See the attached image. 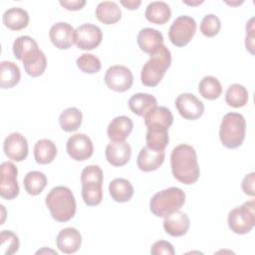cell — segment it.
<instances>
[{
	"label": "cell",
	"mask_w": 255,
	"mask_h": 255,
	"mask_svg": "<svg viewBox=\"0 0 255 255\" xmlns=\"http://www.w3.org/2000/svg\"><path fill=\"white\" fill-rule=\"evenodd\" d=\"M170 166L174 178L183 184H193L200 176L196 151L187 143H180L172 149Z\"/></svg>",
	"instance_id": "cell-1"
},
{
	"label": "cell",
	"mask_w": 255,
	"mask_h": 255,
	"mask_svg": "<svg viewBox=\"0 0 255 255\" xmlns=\"http://www.w3.org/2000/svg\"><path fill=\"white\" fill-rule=\"evenodd\" d=\"M14 57L21 61L25 72L33 77L43 75L47 67V59L37 42L30 36H20L15 39L12 46Z\"/></svg>",
	"instance_id": "cell-2"
},
{
	"label": "cell",
	"mask_w": 255,
	"mask_h": 255,
	"mask_svg": "<svg viewBox=\"0 0 255 255\" xmlns=\"http://www.w3.org/2000/svg\"><path fill=\"white\" fill-rule=\"evenodd\" d=\"M51 216L58 222H67L76 213V200L72 190L63 185L52 188L45 199Z\"/></svg>",
	"instance_id": "cell-3"
},
{
	"label": "cell",
	"mask_w": 255,
	"mask_h": 255,
	"mask_svg": "<svg viewBox=\"0 0 255 255\" xmlns=\"http://www.w3.org/2000/svg\"><path fill=\"white\" fill-rule=\"evenodd\" d=\"M171 64V54L166 46L162 45L160 49L149 56L148 61L143 65L140 72L142 85L146 87H155L162 80L164 74Z\"/></svg>",
	"instance_id": "cell-4"
},
{
	"label": "cell",
	"mask_w": 255,
	"mask_h": 255,
	"mask_svg": "<svg viewBox=\"0 0 255 255\" xmlns=\"http://www.w3.org/2000/svg\"><path fill=\"white\" fill-rule=\"evenodd\" d=\"M185 202V193L179 187H168L156 192L149 201V209L156 217H165L179 210Z\"/></svg>",
	"instance_id": "cell-5"
},
{
	"label": "cell",
	"mask_w": 255,
	"mask_h": 255,
	"mask_svg": "<svg viewBox=\"0 0 255 255\" xmlns=\"http://www.w3.org/2000/svg\"><path fill=\"white\" fill-rule=\"evenodd\" d=\"M246 121L239 113L226 114L220 124L219 138L227 148L239 147L245 138Z\"/></svg>",
	"instance_id": "cell-6"
},
{
	"label": "cell",
	"mask_w": 255,
	"mask_h": 255,
	"mask_svg": "<svg viewBox=\"0 0 255 255\" xmlns=\"http://www.w3.org/2000/svg\"><path fill=\"white\" fill-rule=\"evenodd\" d=\"M230 230L236 234L249 233L255 225V201L254 199L244 202L233 208L227 218Z\"/></svg>",
	"instance_id": "cell-7"
},
{
	"label": "cell",
	"mask_w": 255,
	"mask_h": 255,
	"mask_svg": "<svg viewBox=\"0 0 255 255\" xmlns=\"http://www.w3.org/2000/svg\"><path fill=\"white\" fill-rule=\"evenodd\" d=\"M196 32L195 20L187 15L178 16L170 25L168 30V38L176 47L186 46Z\"/></svg>",
	"instance_id": "cell-8"
},
{
	"label": "cell",
	"mask_w": 255,
	"mask_h": 255,
	"mask_svg": "<svg viewBox=\"0 0 255 255\" xmlns=\"http://www.w3.org/2000/svg\"><path fill=\"white\" fill-rule=\"evenodd\" d=\"M104 81L109 89L118 93H123L131 88L133 76L128 67L114 65L107 70Z\"/></svg>",
	"instance_id": "cell-9"
},
{
	"label": "cell",
	"mask_w": 255,
	"mask_h": 255,
	"mask_svg": "<svg viewBox=\"0 0 255 255\" xmlns=\"http://www.w3.org/2000/svg\"><path fill=\"white\" fill-rule=\"evenodd\" d=\"M102 40L103 32L95 24L85 23L75 29L74 44L81 50H93L101 44Z\"/></svg>",
	"instance_id": "cell-10"
},
{
	"label": "cell",
	"mask_w": 255,
	"mask_h": 255,
	"mask_svg": "<svg viewBox=\"0 0 255 255\" xmlns=\"http://www.w3.org/2000/svg\"><path fill=\"white\" fill-rule=\"evenodd\" d=\"M0 175V195L2 198L12 200L19 194V184L17 180L18 169L11 161L1 163Z\"/></svg>",
	"instance_id": "cell-11"
},
{
	"label": "cell",
	"mask_w": 255,
	"mask_h": 255,
	"mask_svg": "<svg viewBox=\"0 0 255 255\" xmlns=\"http://www.w3.org/2000/svg\"><path fill=\"white\" fill-rule=\"evenodd\" d=\"M66 150L72 159L84 161L93 155L94 144L88 135L84 133H75L68 138Z\"/></svg>",
	"instance_id": "cell-12"
},
{
	"label": "cell",
	"mask_w": 255,
	"mask_h": 255,
	"mask_svg": "<svg viewBox=\"0 0 255 255\" xmlns=\"http://www.w3.org/2000/svg\"><path fill=\"white\" fill-rule=\"evenodd\" d=\"M175 107L179 115L188 121H195L204 113V104L191 93H183L177 96Z\"/></svg>",
	"instance_id": "cell-13"
},
{
	"label": "cell",
	"mask_w": 255,
	"mask_h": 255,
	"mask_svg": "<svg viewBox=\"0 0 255 255\" xmlns=\"http://www.w3.org/2000/svg\"><path fill=\"white\" fill-rule=\"evenodd\" d=\"M5 155L14 161H23L28 155V141L20 132H12L3 142Z\"/></svg>",
	"instance_id": "cell-14"
},
{
	"label": "cell",
	"mask_w": 255,
	"mask_h": 255,
	"mask_svg": "<svg viewBox=\"0 0 255 255\" xmlns=\"http://www.w3.org/2000/svg\"><path fill=\"white\" fill-rule=\"evenodd\" d=\"M74 34L75 29L67 22H58L49 31L52 44L60 50H67L72 47L74 44Z\"/></svg>",
	"instance_id": "cell-15"
},
{
	"label": "cell",
	"mask_w": 255,
	"mask_h": 255,
	"mask_svg": "<svg viewBox=\"0 0 255 255\" xmlns=\"http://www.w3.org/2000/svg\"><path fill=\"white\" fill-rule=\"evenodd\" d=\"M106 158L113 166L127 164L131 156V147L126 141H111L105 150Z\"/></svg>",
	"instance_id": "cell-16"
},
{
	"label": "cell",
	"mask_w": 255,
	"mask_h": 255,
	"mask_svg": "<svg viewBox=\"0 0 255 255\" xmlns=\"http://www.w3.org/2000/svg\"><path fill=\"white\" fill-rule=\"evenodd\" d=\"M58 249L65 254H73L77 252L82 245V235L78 229L67 227L62 229L56 238Z\"/></svg>",
	"instance_id": "cell-17"
},
{
	"label": "cell",
	"mask_w": 255,
	"mask_h": 255,
	"mask_svg": "<svg viewBox=\"0 0 255 255\" xmlns=\"http://www.w3.org/2000/svg\"><path fill=\"white\" fill-rule=\"evenodd\" d=\"M136 42L140 50L150 56L156 53L163 45V36L155 29L143 28L138 32Z\"/></svg>",
	"instance_id": "cell-18"
},
{
	"label": "cell",
	"mask_w": 255,
	"mask_h": 255,
	"mask_svg": "<svg viewBox=\"0 0 255 255\" xmlns=\"http://www.w3.org/2000/svg\"><path fill=\"white\" fill-rule=\"evenodd\" d=\"M162 225L167 234L172 237H180L187 233L190 221L186 213L177 210L165 216Z\"/></svg>",
	"instance_id": "cell-19"
},
{
	"label": "cell",
	"mask_w": 255,
	"mask_h": 255,
	"mask_svg": "<svg viewBox=\"0 0 255 255\" xmlns=\"http://www.w3.org/2000/svg\"><path fill=\"white\" fill-rule=\"evenodd\" d=\"M146 128V146L153 150H164L169 142L168 128L155 123L147 125Z\"/></svg>",
	"instance_id": "cell-20"
},
{
	"label": "cell",
	"mask_w": 255,
	"mask_h": 255,
	"mask_svg": "<svg viewBox=\"0 0 255 255\" xmlns=\"http://www.w3.org/2000/svg\"><path fill=\"white\" fill-rule=\"evenodd\" d=\"M164 150H153L147 146H144L137 154L136 164L140 170L149 172L160 167L164 161Z\"/></svg>",
	"instance_id": "cell-21"
},
{
	"label": "cell",
	"mask_w": 255,
	"mask_h": 255,
	"mask_svg": "<svg viewBox=\"0 0 255 255\" xmlns=\"http://www.w3.org/2000/svg\"><path fill=\"white\" fill-rule=\"evenodd\" d=\"M133 128L132 121L126 116L116 117L109 124L107 132L112 141H124L130 134Z\"/></svg>",
	"instance_id": "cell-22"
},
{
	"label": "cell",
	"mask_w": 255,
	"mask_h": 255,
	"mask_svg": "<svg viewBox=\"0 0 255 255\" xmlns=\"http://www.w3.org/2000/svg\"><path fill=\"white\" fill-rule=\"evenodd\" d=\"M3 24L10 30L19 31L26 28L29 24L28 12L20 7H12L7 9L2 16Z\"/></svg>",
	"instance_id": "cell-23"
},
{
	"label": "cell",
	"mask_w": 255,
	"mask_h": 255,
	"mask_svg": "<svg viewBox=\"0 0 255 255\" xmlns=\"http://www.w3.org/2000/svg\"><path fill=\"white\" fill-rule=\"evenodd\" d=\"M97 19L105 25H112L119 22L122 18V10L118 3L114 1L100 2L96 8Z\"/></svg>",
	"instance_id": "cell-24"
},
{
	"label": "cell",
	"mask_w": 255,
	"mask_h": 255,
	"mask_svg": "<svg viewBox=\"0 0 255 255\" xmlns=\"http://www.w3.org/2000/svg\"><path fill=\"white\" fill-rule=\"evenodd\" d=\"M144 16L150 23L163 25L170 19L171 10L167 3L163 1H153L147 5Z\"/></svg>",
	"instance_id": "cell-25"
},
{
	"label": "cell",
	"mask_w": 255,
	"mask_h": 255,
	"mask_svg": "<svg viewBox=\"0 0 255 255\" xmlns=\"http://www.w3.org/2000/svg\"><path fill=\"white\" fill-rule=\"evenodd\" d=\"M128 104L129 110L139 117H143L150 110L157 106L156 99L152 95L145 93H136L132 95L129 98Z\"/></svg>",
	"instance_id": "cell-26"
},
{
	"label": "cell",
	"mask_w": 255,
	"mask_h": 255,
	"mask_svg": "<svg viewBox=\"0 0 255 255\" xmlns=\"http://www.w3.org/2000/svg\"><path fill=\"white\" fill-rule=\"evenodd\" d=\"M21 78L20 69L14 62L2 61L0 64V87L11 89L15 87Z\"/></svg>",
	"instance_id": "cell-27"
},
{
	"label": "cell",
	"mask_w": 255,
	"mask_h": 255,
	"mask_svg": "<svg viewBox=\"0 0 255 255\" xmlns=\"http://www.w3.org/2000/svg\"><path fill=\"white\" fill-rule=\"evenodd\" d=\"M112 198L120 203L128 201L133 195V186L126 178H115L109 184Z\"/></svg>",
	"instance_id": "cell-28"
},
{
	"label": "cell",
	"mask_w": 255,
	"mask_h": 255,
	"mask_svg": "<svg viewBox=\"0 0 255 255\" xmlns=\"http://www.w3.org/2000/svg\"><path fill=\"white\" fill-rule=\"evenodd\" d=\"M57 155V147L54 141L48 138L38 140L34 145V157L39 164L51 163Z\"/></svg>",
	"instance_id": "cell-29"
},
{
	"label": "cell",
	"mask_w": 255,
	"mask_h": 255,
	"mask_svg": "<svg viewBox=\"0 0 255 255\" xmlns=\"http://www.w3.org/2000/svg\"><path fill=\"white\" fill-rule=\"evenodd\" d=\"M83 121V114L77 108H68L64 110L59 117V124L63 130L67 132L77 130Z\"/></svg>",
	"instance_id": "cell-30"
},
{
	"label": "cell",
	"mask_w": 255,
	"mask_h": 255,
	"mask_svg": "<svg viewBox=\"0 0 255 255\" xmlns=\"http://www.w3.org/2000/svg\"><path fill=\"white\" fill-rule=\"evenodd\" d=\"M46 175L38 170H32L26 173L23 179L24 188L30 195H38L47 185Z\"/></svg>",
	"instance_id": "cell-31"
},
{
	"label": "cell",
	"mask_w": 255,
	"mask_h": 255,
	"mask_svg": "<svg viewBox=\"0 0 255 255\" xmlns=\"http://www.w3.org/2000/svg\"><path fill=\"white\" fill-rule=\"evenodd\" d=\"M199 94L206 100H216L222 94V86L219 80L213 76L203 77L198 84Z\"/></svg>",
	"instance_id": "cell-32"
},
{
	"label": "cell",
	"mask_w": 255,
	"mask_h": 255,
	"mask_svg": "<svg viewBox=\"0 0 255 255\" xmlns=\"http://www.w3.org/2000/svg\"><path fill=\"white\" fill-rule=\"evenodd\" d=\"M249 99L247 89L240 84H232L225 93V102L232 108L244 107Z\"/></svg>",
	"instance_id": "cell-33"
},
{
	"label": "cell",
	"mask_w": 255,
	"mask_h": 255,
	"mask_svg": "<svg viewBox=\"0 0 255 255\" xmlns=\"http://www.w3.org/2000/svg\"><path fill=\"white\" fill-rule=\"evenodd\" d=\"M145 126L149 124H160L165 126L166 128H170L173 123V116L169 109L166 107H158L156 106L152 110H150L143 117Z\"/></svg>",
	"instance_id": "cell-34"
},
{
	"label": "cell",
	"mask_w": 255,
	"mask_h": 255,
	"mask_svg": "<svg viewBox=\"0 0 255 255\" xmlns=\"http://www.w3.org/2000/svg\"><path fill=\"white\" fill-rule=\"evenodd\" d=\"M20 242L18 236L10 230H3L0 233V253L2 255H12L19 249Z\"/></svg>",
	"instance_id": "cell-35"
},
{
	"label": "cell",
	"mask_w": 255,
	"mask_h": 255,
	"mask_svg": "<svg viewBox=\"0 0 255 255\" xmlns=\"http://www.w3.org/2000/svg\"><path fill=\"white\" fill-rule=\"evenodd\" d=\"M103 184L82 185V197L86 205L97 206L103 200Z\"/></svg>",
	"instance_id": "cell-36"
},
{
	"label": "cell",
	"mask_w": 255,
	"mask_h": 255,
	"mask_svg": "<svg viewBox=\"0 0 255 255\" xmlns=\"http://www.w3.org/2000/svg\"><path fill=\"white\" fill-rule=\"evenodd\" d=\"M76 64L77 67L86 74H96L102 68L101 60L97 56L89 53L82 54L77 59Z\"/></svg>",
	"instance_id": "cell-37"
},
{
	"label": "cell",
	"mask_w": 255,
	"mask_h": 255,
	"mask_svg": "<svg viewBox=\"0 0 255 255\" xmlns=\"http://www.w3.org/2000/svg\"><path fill=\"white\" fill-rule=\"evenodd\" d=\"M221 28L220 19L214 14L205 15L200 23V32L207 38L216 36Z\"/></svg>",
	"instance_id": "cell-38"
},
{
	"label": "cell",
	"mask_w": 255,
	"mask_h": 255,
	"mask_svg": "<svg viewBox=\"0 0 255 255\" xmlns=\"http://www.w3.org/2000/svg\"><path fill=\"white\" fill-rule=\"evenodd\" d=\"M104 174L99 165L92 164L86 166L81 173L82 185L85 184H103Z\"/></svg>",
	"instance_id": "cell-39"
},
{
	"label": "cell",
	"mask_w": 255,
	"mask_h": 255,
	"mask_svg": "<svg viewBox=\"0 0 255 255\" xmlns=\"http://www.w3.org/2000/svg\"><path fill=\"white\" fill-rule=\"evenodd\" d=\"M152 255H173L175 253L171 243L165 240H158L154 242L150 248Z\"/></svg>",
	"instance_id": "cell-40"
},
{
	"label": "cell",
	"mask_w": 255,
	"mask_h": 255,
	"mask_svg": "<svg viewBox=\"0 0 255 255\" xmlns=\"http://www.w3.org/2000/svg\"><path fill=\"white\" fill-rule=\"evenodd\" d=\"M245 47H246V50H248L251 55H254V18L253 17L250 18V20L246 24Z\"/></svg>",
	"instance_id": "cell-41"
},
{
	"label": "cell",
	"mask_w": 255,
	"mask_h": 255,
	"mask_svg": "<svg viewBox=\"0 0 255 255\" xmlns=\"http://www.w3.org/2000/svg\"><path fill=\"white\" fill-rule=\"evenodd\" d=\"M254 182H255V172H250L244 176L242 183H241V187H242L243 192L246 195H249V196L255 195Z\"/></svg>",
	"instance_id": "cell-42"
},
{
	"label": "cell",
	"mask_w": 255,
	"mask_h": 255,
	"mask_svg": "<svg viewBox=\"0 0 255 255\" xmlns=\"http://www.w3.org/2000/svg\"><path fill=\"white\" fill-rule=\"evenodd\" d=\"M60 5L70 11L81 10L86 5V0H61Z\"/></svg>",
	"instance_id": "cell-43"
},
{
	"label": "cell",
	"mask_w": 255,
	"mask_h": 255,
	"mask_svg": "<svg viewBox=\"0 0 255 255\" xmlns=\"http://www.w3.org/2000/svg\"><path fill=\"white\" fill-rule=\"evenodd\" d=\"M120 3L128 10H135L141 4L140 0H121Z\"/></svg>",
	"instance_id": "cell-44"
},
{
	"label": "cell",
	"mask_w": 255,
	"mask_h": 255,
	"mask_svg": "<svg viewBox=\"0 0 255 255\" xmlns=\"http://www.w3.org/2000/svg\"><path fill=\"white\" fill-rule=\"evenodd\" d=\"M42 254V253H52V254H55V255H57V252L56 251H54V250H51V249H47V248H43V249H41V250H38L37 252H36V254Z\"/></svg>",
	"instance_id": "cell-45"
},
{
	"label": "cell",
	"mask_w": 255,
	"mask_h": 255,
	"mask_svg": "<svg viewBox=\"0 0 255 255\" xmlns=\"http://www.w3.org/2000/svg\"><path fill=\"white\" fill-rule=\"evenodd\" d=\"M185 4L190 5V6H195V5H199L201 3H203V1H197V2H188V1H184Z\"/></svg>",
	"instance_id": "cell-46"
},
{
	"label": "cell",
	"mask_w": 255,
	"mask_h": 255,
	"mask_svg": "<svg viewBox=\"0 0 255 255\" xmlns=\"http://www.w3.org/2000/svg\"><path fill=\"white\" fill-rule=\"evenodd\" d=\"M226 3H227L228 5H231V6H236V5L242 4L243 1H236V2H228V1H226Z\"/></svg>",
	"instance_id": "cell-47"
}]
</instances>
